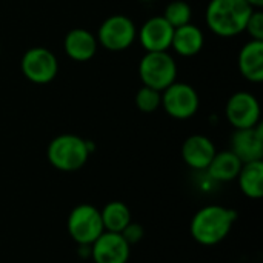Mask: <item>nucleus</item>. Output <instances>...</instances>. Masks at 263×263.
<instances>
[{
    "instance_id": "b1692460",
    "label": "nucleus",
    "mask_w": 263,
    "mask_h": 263,
    "mask_svg": "<svg viewBox=\"0 0 263 263\" xmlns=\"http://www.w3.org/2000/svg\"><path fill=\"white\" fill-rule=\"evenodd\" d=\"M77 254L80 259H91V245H77Z\"/></svg>"
},
{
    "instance_id": "4be33fe9",
    "label": "nucleus",
    "mask_w": 263,
    "mask_h": 263,
    "mask_svg": "<svg viewBox=\"0 0 263 263\" xmlns=\"http://www.w3.org/2000/svg\"><path fill=\"white\" fill-rule=\"evenodd\" d=\"M120 236L133 247V245L139 243V242L145 237V230H143V227H142L140 223L129 222V223L123 228V231L120 233Z\"/></svg>"
},
{
    "instance_id": "1a4fd4ad",
    "label": "nucleus",
    "mask_w": 263,
    "mask_h": 263,
    "mask_svg": "<svg viewBox=\"0 0 263 263\" xmlns=\"http://www.w3.org/2000/svg\"><path fill=\"white\" fill-rule=\"evenodd\" d=\"M136 37V28L128 17L114 15L103 22L99 29L100 43L109 51H122L128 48Z\"/></svg>"
},
{
    "instance_id": "393cba45",
    "label": "nucleus",
    "mask_w": 263,
    "mask_h": 263,
    "mask_svg": "<svg viewBox=\"0 0 263 263\" xmlns=\"http://www.w3.org/2000/svg\"><path fill=\"white\" fill-rule=\"evenodd\" d=\"M251 6H263V0H247Z\"/></svg>"
},
{
    "instance_id": "a211bd4d",
    "label": "nucleus",
    "mask_w": 263,
    "mask_h": 263,
    "mask_svg": "<svg viewBox=\"0 0 263 263\" xmlns=\"http://www.w3.org/2000/svg\"><path fill=\"white\" fill-rule=\"evenodd\" d=\"M171 45L182 55H194L203 46V34L197 26L186 23L183 26L174 28Z\"/></svg>"
},
{
    "instance_id": "7ed1b4c3",
    "label": "nucleus",
    "mask_w": 263,
    "mask_h": 263,
    "mask_svg": "<svg viewBox=\"0 0 263 263\" xmlns=\"http://www.w3.org/2000/svg\"><path fill=\"white\" fill-rule=\"evenodd\" d=\"M92 151V145L74 134H62L51 140L46 156L49 163L63 173H72L80 170L89 154Z\"/></svg>"
},
{
    "instance_id": "f3484780",
    "label": "nucleus",
    "mask_w": 263,
    "mask_h": 263,
    "mask_svg": "<svg viewBox=\"0 0 263 263\" xmlns=\"http://www.w3.org/2000/svg\"><path fill=\"white\" fill-rule=\"evenodd\" d=\"M96 49L97 43L94 35L85 29H72L65 39L66 54L77 62L89 60L96 54Z\"/></svg>"
},
{
    "instance_id": "423d86ee",
    "label": "nucleus",
    "mask_w": 263,
    "mask_h": 263,
    "mask_svg": "<svg viewBox=\"0 0 263 263\" xmlns=\"http://www.w3.org/2000/svg\"><path fill=\"white\" fill-rule=\"evenodd\" d=\"M131 245L119 234L103 231L91 245V259L94 263H128Z\"/></svg>"
},
{
    "instance_id": "412c9836",
    "label": "nucleus",
    "mask_w": 263,
    "mask_h": 263,
    "mask_svg": "<svg viewBox=\"0 0 263 263\" xmlns=\"http://www.w3.org/2000/svg\"><path fill=\"white\" fill-rule=\"evenodd\" d=\"M160 100H162V97H160L159 91H156L153 88H148V86H143L136 96V105L143 112L156 111L157 106L160 105Z\"/></svg>"
},
{
    "instance_id": "dca6fc26",
    "label": "nucleus",
    "mask_w": 263,
    "mask_h": 263,
    "mask_svg": "<svg viewBox=\"0 0 263 263\" xmlns=\"http://www.w3.org/2000/svg\"><path fill=\"white\" fill-rule=\"evenodd\" d=\"M240 191L253 200L263 197V162H248L243 163L237 176Z\"/></svg>"
},
{
    "instance_id": "9b49d317",
    "label": "nucleus",
    "mask_w": 263,
    "mask_h": 263,
    "mask_svg": "<svg viewBox=\"0 0 263 263\" xmlns=\"http://www.w3.org/2000/svg\"><path fill=\"white\" fill-rule=\"evenodd\" d=\"M231 151L242 163L263 159V128L256 125L245 129H237L231 139Z\"/></svg>"
},
{
    "instance_id": "39448f33",
    "label": "nucleus",
    "mask_w": 263,
    "mask_h": 263,
    "mask_svg": "<svg viewBox=\"0 0 263 263\" xmlns=\"http://www.w3.org/2000/svg\"><path fill=\"white\" fill-rule=\"evenodd\" d=\"M139 72L145 86L162 91L174 83L177 68L173 57L168 55L165 51H154L148 52L142 59Z\"/></svg>"
},
{
    "instance_id": "4468645a",
    "label": "nucleus",
    "mask_w": 263,
    "mask_h": 263,
    "mask_svg": "<svg viewBox=\"0 0 263 263\" xmlns=\"http://www.w3.org/2000/svg\"><path fill=\"white\" fill-rule=\"evenodd\" d=\"M242 165L243 163L233 151H222L216 153V156L213 157L211 163L205 171L210 180H213L214 183H223L236 180Z\"/></svg>"
},
{
    "instance_id": "2eb2a0df",
    "label": "nucleus",
    "mask_w": 263,
    "mask_h": 263,
    "mask_svg": "<svg viewBox=\"0 0 263 263\" xmlns=\"http://www.w3.org/2000/svg\"><path fill=\"white\" fill-rule=\"evenodd\" d=\"M239 68L251 82L263 80V40H253L243 46L239 55Z\"/></svg>"
},
{
    "instance_id": "0eeeda50",
    "label": "nucleus",
    "mask_w": 263,
    "mask_h": 263,
    "mask_svg": "<svg viewBox=\"0 0 263 263\" xmlns=\"http://www.w3.org/2000/svg\"><path fill=\"white\" fill-rule=\"evenodd\" d=\"M22 71L34 83H48L57 74V59L46 48H32L22 59Z\"/></svg>"
},
{
    "instance_id": "f03ea898",
    "label": "nucleus",
    "mask_w": 263,
    "mask_h": 263,
    "mask_svg": "<svg viewBox=\"0 0 263 263\" xmlns=\"http://www.w3.org/2000/svg\"><path fill=\"white\" fill-rule=\"evenodd\" d=\"M253 12L247 0H211L206 9V22L211 31L222 37L242 32Z\"/></svg>"
},
{
    "instance_id": "9d476101",
    "label": "nucleus",
    "mask_w": 263,
    "mask_h": 263,
    "mask_svg": "<svg viewBox=\"0 0 263 263\" xmlns=\"http://www.w3.org/2000/svg\"><path fill=\"white\" fill-rule=\"evenodd\" d=\"M227 117L236 129L256 126L260 119V106L248 92L234 94L227 103Z\"/></svg>"
},
{
    "instance_id": "f257e3e1",
    "label": "nucleus",
    "mask_w": 263,
    "mask_h": 263,
    "mask_svg": "<svg viewBox=\"0 0 263 263\" xmlns=\"http://www.w3.org/2000/svg\"><path fill=\"white\" fill-rule=\"evenodd\" d=\"M237 213L228 206L208 205L200 208L191 219L190 233L202 247H214L222 243L237 222Z\"/></svg>"
},
{
    "instance_id": "f8f14e48",
    "label": "nucleus",
    "mask_w": 263,
    "mask_h": 263,
    "mask_svg": "<svg viewBox=\"0 0 263 263\" xmlns=\"http://www.w3.org/2000/svg\"><path fill=\"white\" fill-rule=\"evenodd\" d=\"M214 156L216 146L205 136H191L182 146V157L185 163L196 171H205Z\"/></svg>"
},
{
    "instance_id": "5701e85b",
    "label": "nucleus",
    "mask_w": 263,
    "mask_h": 263,
    "mask_svg": "<svg viewBox=\"0 0 263 263\" xmlns=\"http://www.w3.org/2000/svg\"><path fill=\"white\" fill-rule=\"evenodd\" d=\"M245 29H248V32L253 35L254 40H263V12L260 11H253Z\"/></svg>"
},
{
    "instance_id": "6ab92c4d",
    "label": "nucleus",
    "mask_w": 263,
    "mask_h": 263,
    "mask_svg": "<svg viewBox=\"0 0 263 263\" xmlns=\"http://www.w3.org/2000/svg\"><path fill=\"white\" fill-rule=\"evenodd\" d=\"M100 217H102V223H103V230L109 231V233H122L123 228L133 222L131 220V210L128 208L126 203L119 202V200H112L109 203H106L102 210H100Z\"/></svg>"
},
{
    "instance_id": "6e6552de",
    "label": "nucleus",
    "mask_w": 263,
    "mask_h": 263,
    "mask_svg": "<svg viewBox=\"0 0 263 263\" xmlns=\"http://www.w3.org/2000/svg\"><path fill=\"white\" fill-rule=\"evenodd\" d=\"M162 100L165 111L174 119H188L194 116L199 108L197 92L186 83H171L165 88Z\"/></svg>"
},
{
    "instance_id": "ddd939ff",
    "label": "nucleus",
    "mask_w": 263,
    "mask_h": 263,
    "mask_svg": "<svg viewBox=\"0 0 263 263\" xmlns=\"http://www.w3.org/2000/svg\"><path fill=\"white\" fill-rule=\"evenodd\" d=\"M174 28L165 20V17L149 18L140 31V42L148 52L165 51L173 40Z\"/></svg>"
},
{
    "instance_id": "20e7f679",
    "label": "nucleus",
    "mask_w": 263,
    "mask_h": 263,
    "mask_svg": "<svg viewBox=\"0 0 263 263\" xmlns=\"http://www.w3.org/2000/svg\"><path fill=\"white\" fill-rule=\"evenodd\" d=\"M66 230L69 237L77 245H92L94 240L105 231L100 210L89 203L77 205L68 216Z\"/></svg>"
},
{
    "instance_id": "aec40b11",
    "label": "nucleus",
    "mask_w": 263,
    "mask_h": 263,
    "mask_svg": "<svg viewBox=\"0 0 263 263\" xmlns=\"http://www.w3.org/2000/svg\"><path fill=\"white\" fill-rule=\"evenodd\" d=\"M165 20L173 26V28H179V26H183L186 23H190V18H191V8L188 3L185 2H180V0H176L173 3H170L166 6V11H165Z\"/></svg>"
}]
</instances>
